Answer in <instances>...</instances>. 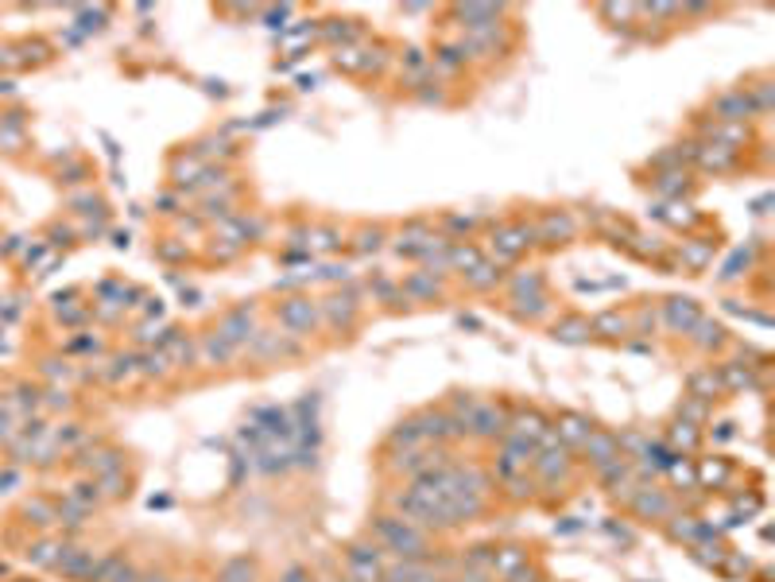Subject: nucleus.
<instances>
[{
	"label": "nucleus",
	"instance_id": "11",
	"mask_svg": "<svg viewBox=\"0 0 775 582\" xmlns=\"http://www.w3.org/2000/svg\"><path fill=\"white\" fill-rule=\"evenodd\" d=\"M570 233H574V226H570L566 214H547V218H543V229H539L543 241H566Z\"/></svg>",
	"mask_w": 775,
	"mask_h": 582
},
{
	"label": "nucleus",
	"instance_id": "30",
	"mask_svg": "<svg viewBox=\"0 0 775 582\" xmlns=\"http://www.w3.org/2000/svg\"><path fill=\"white\" fill-rule=\"evenodd\" d=\"M535 579H539L535 571H512L508 574V582H535Z\"/></svg>",
	"mask_w": 775,
	"mask_h": 582
},
{
	"label": "nucleus",
	"instance_id": "4",
	"mask_svg": "<svg viewBox=\"0 0 775 582\" xmlns=\"http://www.w3.org/2000/svg\"><path fill=\"white\" fill-rule=\"evenodd\" d=\"M217 334L225 338L229 346H237V342H253V315H248V307L233 310V315H225L221 319V327H217Z\"/></svg>",
	"mask_w": 775,
	"mask_h": 582
},
{
	"label": "nucleus",
	"instance_id": "3",
	"mask_svg": "<svg viewBox=\"0 0 775 582\" xmlns=\"http://www.w3.org/2000/svg\"><path fill=\"white\" fill-rule=\"evenodd\" d=\"M694 159L705 167V171H733V167H737V148H729V144H698Z\"/></svg>",
	"mask_w": 775,
	"mask_h": 582
},
{
	"label": "nucleus",
	"instance_id": "33",
	"mask_svg": "<svg viewBox=\"0 0 775 582\" xmlns=\"http://www.w3.org/2000/svg\"><path fill=\"white\" fill-rule=\"evenodd\" d=\"M349 582H353V579H349Z\"/></svg>",
	"mask_w": 775,
	"mask_h": 582
},
{
	"label": "nucleus",
	"instance_id": "31",
	"mask_svg": "<svg viewBox=\"0 0 775 582\" xmlns=\"http://www.w3.org/2000/svg\"><path fill=\"white\" fill-rule=\"evenodd\" d=\"M411 288H415V291H423V295H434V291H438L434 283H426V280H411Z\"/></svg>",
	"mask_w": 775,
	"mask_h": 582
},
{
	"label": "nucleus",
	"instance_id": "16",
	"mask_svg": "<svg viewBox=\"0 0 775 582\" xmlns=\"http://www.w3.org/2000/svg\"><path fill=\"white\" fill-rule=\"evenodd\" d=\"M554 338H559V342H586V338H589V322L570 319V322H562V327H554Z\"/></svg>",
	"mask_w": 775,
	"mask_h": 582
},
{
	"label": "nucleus",
	"instance_id": "10",
	"mask_svg": "<svg viewBox=\"0 0 775 582\" xmlns=\"http://www.w3.org/2000/svg\"><path fill=\"white\" fill-rule=\"evenodd\" d=\"M388 443H392V446H404V450H415V446L423 443V431H419V423H415V419H404V423H396V431L388 435Z\"/></svg>",
	"mask_w": 775,
	"mask_h": 582
},
{
	"label": "nucleus",
	"instance_id": "22",
	"mask_svg": "<svg viewBox=\"0 0 775 582\" xmlns=\"http://www.w3.org/2000/svg\"><path fill=\"white\" fill-rule=\"evenodd\" d=\"M671 439H675V446H686V450H694L698 446V435H694V423H675V431H671Z\"/></svg>",
	"mask_w": 775,
	"mask_h": 582
},
{
	"label": "nucleus",
	"instance_id": "32",
	"mask_svg": "<svg viewBox=\"0 0 775 582\" xmlns=\"http://www.w3.org/2000/svg\"><path fill=\"white\" fill-rule=\"evenodd\" d=\"M461 582H485V574H481V571H473V567H469V574H461Z\"/></svg>",
	"mask_w": 775,
	"mask_h": 582
},
{
	"label": "nucleus",
	"instance_id": "15",
	"mask_svg": "<svg viewBox=\"0 0 775 582\" xmlns=\"http://www.w3.org/2000/svg\"><path fill=\"white\" fill-rule=\"evenodd\" d=\"M690 392H694L698 400H713V392H721V381L713 373H694L690 377Z\"/></svg>",
	"mask_w": 775,
	"mask_h": 582
},
{
	"label": "nucleus",
	"instance_id": "19",
	"mask_svg": "<svg viewBox=\"0 0 775 582\" xmlns=\"http://www.w3.org/2000/svg\"><path fill=\"white\" fill-rule=\"evenodd\" d=\"M450 260L469 272V268H477V264H481V253H477V249H469V245H454L450 249Z\"/></svg>",
	"mask_w": 775,
	"mask_h": 582
},
{
	"label": "nucleus",
	"instance_id": "14",
	"mask_svg": "<svg viewBox=\"0 0 775 582\" xmlns=\"http://www.w3.org/2000/svg\"><path fill=\"white\" fill-rule=\"evenodd\" d=\"M686 187H690V175H686V171H667V175H659V179H655L659 194H682Z\"/></svg>",
	"mask_w": 775,
	"mask_h": 582
},
{
	"label": "nucleus",
	"instance_id": "12",
	"mask_svg": "<svg viewBox=\"0 0 775 582\" xmlns=\"http://www.w3.org/2000/svg\"><path fill=\"white\" fill-rule=\"evenodd\" d=\"M589 431L593 427L582 416H562V423H559V439H566V443H586Z\"/></svg>",
	"mask_w": 775,
	"mask_h": 582
},
{
	"label": "nucleus",
	"instance_id": "5",
	"mask_svg": "<svg viewBox=\"0 0 775 582\" xmlns=\"http://www.w3.org/2000/svg\"><path fill=\"white\" fill-rule=\"evenodd\" d=\"M314 307H310V299H291L280 307V322H287L291 330H310L314 327Z\"/></svg>",
	"mask_w": 775,
	"mask_h": 582
},
{
	"label": "nucleus",
	"instance_id": "27",
	"mask_svg": "<svg viewBox=\"0 0 775 582\" xmlns=\"http://www.w3.org/2000/svg\"><path fill=\"white\" fill-rule=\"evenodd\" d=\"M710 253H713V245H702V249H690V253H686V260H690V264H694V268H698V264H702V260H705V256H710Z\"/></svg>",
	"mask_w": 775,
	"mask_h": 582
},
{
	"label": "nucleus",
	"instance_id": "7",
	"mask_svg": "<svg viewBox=\"0 0 775 582\" xmlns=\"http://www.w3.org/2000/svg\"><path fill=\"white\" fill-rule=\"evenodd\" d=\"M582 446H586V455L593 458L597 466H605V462H613V458H621V455H616V450H621V443H616L613 435H601V431H589V439H586Z\"/></svg>",
	"mask_w": 775,
	"mask_h": 582
},
{
	"label": "nucleus",
	"instance_id": "9",
	"mask_svg": "<svg viewBox=\"0 0 775 582\" xmlns=\"http://www.w3.org/2000/svg\"><path fill=\"white\" fill-rule=\"evenodd\" d=\"M667 319H671V327H675V330H690L698 322L694 299H671L667 303Z\"/></svg>",
	"mask_w": 775,
	"mask_h": 582
},
{
	"label": "nucleus",
	"instance_id": "28",
	"mask_svg": "<svg viewBox=\"0 0 775 582\" xmlns=\"http://www.w3.org/2000/svg\"><path fill=\"white\" fill-rule=\"evenodd\" d=\"M361 249H365V253H369V249H380V233H376V229L361 237Z\"/></svg>",
	"mask_w": 775,
	"mask_h": 582
},
{
	"label": "nucleus",
	"instance_id": "1",
	"mask_svg": "<svg viewBox=\"0 0 775 582\" xmlns=\"http://www.w3.org/2000/svg\"><path fill=\"white\" fill-rule=\"evenodd\" d=\"M372 532H376L380 540L388 544V551H396L399 559H407V563H423L426 555V536L423 532H415L407 520H399V517H380V520H372Z\"/></svg>",
	"mask_w": 775,
	"mask_h": 582
},
{
	"label": "nucleus",
	"instance_id": "17",
	"mask_svg": "<svg viewBox=\"0 0 775 582\" xmlns=\"http://www.w3.org/2000/svg\"><path fill=\"white\" fill-rule=\"evenodd\" d=\"M221 582H253V563L248 559H233L221 567Z\"/></svg>",
	"mask_w": 775,
	"mask_h": 582
},
{
	"label": "nucleus",
	"instance_id": "26",
	"mask_svg": "<svg viewBox=\"0 0 775 582\" xmlns=\"http://www.w3.org/2000/svg\"><path fill=\"white\" fill-rule=\"evenodd\" d=\"M698 330H702V346L721 342V327H717V322H702V319H698Z\"/></svg>",
	"mask_w": 775,
	"mask_h": 582
},
{
	"label": "nucleus",
	"instance_id": "24",
	"mask_svg": "<svg viewBox=\"0 0 775 582\" xmlns=\"http://www.w3.org/2000/svg\"><path fill=\"white\" fill-rule=\"evenodd\" d=\"M725 381L737 384V388H749V384H752V373H749V369H737V365H729V369H725Z\"/></svg>",
	"mask_w": 775,
	"mask_h": 582
},
{
	"label": "nucleus",
	"instance_id": "6",
	"mask_svg": "<svg viewBox=\"0 0 775 582\" xmlns=\"http://www.w3.org/2000/svg\"><path fill=\"white\" fill-rule=\"evenodd\" d=\"M469 431H477V435H485V439H496L500 431H504V411L493 408V404H481L477 416H473V423H469Z\"/></svg>",
	"mask_w": 775,
	"mask_h": 582
},
{
	"label": "nucleus",
	"instance_id": "25",
	"mask_svg": "<svg viewBox=\"0 0 775 582\" xmlns=\"http://www.w3.org/2000/svg\"><path fill=\"white\" fill-rule=\"evenodd\" d=\"M597 330H605L609 338H616V330H624V319H621V315H601V319H597Z\"/></svg>",
	"mask_w": 775,
	"mask_h": 582
},
{
	"label": "nucleus",
	"instance_id": "20",
	"mask_svg": "<svg viewBox=\"0 0 775 582\" xmlns=\"http://www.w3.org/2000/svg\"><path fill=\"white\" fill-rule=\"evenodd\" d=\"M206 357L209 361H225V357H233V346H229L221 334H209L206 338Z\"/></svg>",
	"mask_w": 775,
	"mask_h": 582
},
{
	"label": "nucleus",
	"instance_id": "8",
	"mask_svg": "<svg viewBox=\"0 0 775 582\" xmlns=\"http://www.w3.org/2000/svg\"><path fill=\"white\" fill-rule=\"evenodd\" d=\"M632 509L640 512V517H667L671 501L663 497V493H655V489H640V493H636V501H632Z\"/></svg>",
	"mask_w": 775,
	"mask_h": 582
},
{
	"label": "nucleus",
	"instance_id": "21",
	"mask_svg": "<svg viewBox=\"0 0 775 582\" xmlns=\"http://www.w3.org/2000/svg\"><path fill=\"white\" fill-rule=\"evenodd\" d=\"M671 536H675V540H694V536H702V524L690 520V517H678L675 524H671Z\"/></svg>",
	"mask_w": 775,
	"mask_h": 582
},
{
	"label": "nucleus",
	"instance_id": "18",
	"mask_svg": "<svg viewBox=\"0 0 775 582\" xmlns=\"http://www.w3.org/2000/svg\"><path fill=\"white\" fill-rule=\"evenodd\" d=\"M465 280L473 283V288H493L496 280H500V272H496L493 264H477V268H469Z\"/></svg>",
	"mask_w": 775,
	"mask_h": 582
},
{
	"label": "nucleus",
	"instance_id": "29",
	"mask_svg": "<svg viewBox=\"0 0 775 582\" xmlns=\"http://www.w3.org/2000/svg\"><path fill=\"white\" fill-rule=\"evenodd\" d=\"M283 582H310V579H307V571H303V567H291V571L283 574Z\"/></svg>",
	"mask_w": 775,
	"mask_h": 582
},
{
	"label": "nucleus",
	"instance_id": "2",
	"mask_svg": "<svg viewBox=\"0 0 775 582\" xmlns=\"http://www.w3.org/2000/svg\"><path fill=\"white\" fill-rule=\"evenodd\" d=\"M713 113L721 120H744V117H756V105L749 101L744 90H733V93H721V97L713 101Z\"/></svg>",
	"mask_w": 775,
	"mask_h": 582
},
{
	"label": "nucleus",
	"instance_id": "13",
	"mask_svg": "<svg viewBox=\"0 0 775 582\" xmlns=\"http://www.w3.org/2000/svg\"><path fill=\"white\" fill-rule=\"evenodd\" d=\"M523 559H527V555H523V547H504V551H496V555H493V571L508 579L512 571H520Z\"/></svg>",
	"mask_w": 775,
	"mask_h": 582
},
{
	"label": "nucleus",
	"instance_id": "23",
	"mask_svg": "<svg viewBox=\"0 0 775 582\" xmlns=\"http://www.w3.org/2000/svg\"><path fill=\"white\" fill-rule=\"evenodd\" d=\"M326 310H330L334 319H342V322L353 319V303L349 299H326Z\"/></svg>",
	"mask_w": 775,
	"mask_h": 582
}]
</instances>
